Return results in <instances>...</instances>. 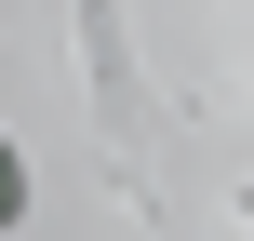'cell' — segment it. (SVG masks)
<instances>
[{"label":"cell","mask_w":254,"mask_h":241,"mask_svg":"<svg viewBox=\"0 0 254 241\" xmlns=\"http://www.w3.org/2000/svg\"><path fill=\"white\" fill-rule=\"evenodd\" d=\"M13 215H27V148L0 134V228H13Z\"/></svg>","instance_id":"obj_1"}]
</instances>
